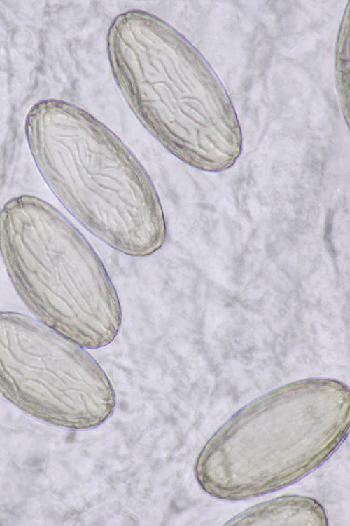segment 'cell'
<instances>
[{"mask_svg":"<svg viewBox=\"0 0 350 526\" xmlns=\"http://www.w3.org/2000/svg\"><path fill=\"white\" fill-rule=\"evenodd\" d=\"M115 79L144 127L168 151L200 170L232 165L241 130L224 87L197 50L158 18L132 11L108 36Z\"/></svg>","mask_w":350,"mask_h":526,"instance_id":"cell-1","label":"cell"},{"mask_svg":"<svg viewBox=\"0 0 350 526\" xmlns=\"http://www.w3.org/2000/svg\"><path fill=\"white\" fill-rule=\"evenodd\" d=\"M58 129L45 176L90 232L131 256L149 255L167 227L154 185L139 160L101 122L74 110Z\"/></svg>","mask_w":350,"mask_h":526,"instance_id":"cell-2","label":"cell"},{"mask_svg":"<svg viewBox=\"0 0 350 526\" xmlns=\"http://www.w3.org/2000/svg\"><path fill=\"white\" fill-rule=\"evenodd\" d=\"M46 233H1L0 255L20 301L35 318L85 349L110 344L121 307L101 259L60 213Z\"/></svg>","mask_w":350,"mask_h":526,"instance_id":"cell-3","label":"cell"},{"mask_svg":"<svg viewBox=\"0 0 350 526\" xmlns=\"http://www.w3.org/2000/svg\"><path fill=\"white\" fill-rule=\"evenodd\" d=\"M87 349L20 311H0V393L26 414L70 429L94 428L115 405Z\"/></svg>","mask_w":350,"mask_h":526,"instance_id":"cell-4","label":"cell"}]
</instances>
